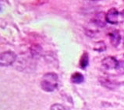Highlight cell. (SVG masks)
<instances>
[{"instance_id":"cell-12","label":"cell","mask_w":124,"mask_h":110,"mask_svg":"<svg viewBox=\"0 0 124 110\" xmlns=\"http://www.w3.org/2000/svg\"><path fill=\"white\" fill-rule=\"evenodd\" d=\"M116 70H117V71L119 73H123L124 72V61H119V64L117 67H116Z\"/></svg>"},{"instance_id":"cell-4","label":"cell","mask_w":124,"mask_h":110,"mask_svg":"<svg viewBox=\"0 0 124 110\" xmlns=\"http://www.w3.org/2000/svg\"><path fill=\"white\" fill-rule=\"evenodd\" d=\"M119 13L116 8H112L106 13V21L111 24H116L118 23Z\"/></svg>"},{"instance_id":"cell-8","label":"cell","mask_w":124,"mask_h":110,"mask_svg":"<svg viewBox=\"0 0 124 110\" xmlns=\"http://www.w3.org/2000/svg\"><path fill=\"white\" fill-rule=\"evenodd\" d=\"M71 81H73V83L75 84H80L84 81V76L82 74L76 72L73 74V75L71 77Z\"/></svg>"},{"instance_id":"cell-15","label":"cell","mask_w":124,"mask_h":110,"mask_svg":"<svg viewBox=\"0 0 124 110\" xmlns=\"http://www.w3.org/2000/svg\"><path fill=\"white\" fill-rule=\"evenodd\" d=\"M92 1H97V0H92Z\"/></svg>"},{"instance_id":"cell-7","label":"cell","mask_w":124,"mask_h":110,"mask_svg":"<svg viewBox=\"0 0 124 110\" xmlns=\"http://www.w3.org/2000/svg\"><path fill=\"white\" fill-rule=\"evenodd\" d=\"M100 82L101 83V84L103 85L104 87L108 88V89H111V90H114L117 87V83L115 82L108 78H100Z\"/></svg>"},{"instance_id":"cell-11","label":"cell","mask_w":124,"mask_h":110,"mask_svg":"<svg viewBox=\"0 0 124 110\" xmlns=\"http://www.w3.org/2000/svg\"><path fill=\"white\" fill-rule=\"evenodd\" d=\"M51 110H66V109L62 105H60V104H53L51 108H50Z\"/></svg>"},{"instance_id":"cell-5","label":"cell","mask_w":124,"mask_h":110,"mask_svg":"<svg viewBox=\"0 0 124 110\" xmlns=\"http://www.w3.org/2000/svg\"><path fill=\"white\" fill-rule=\"evenodd\" d=\"M119 64V61L116 59L114 57H107V58H105L101 61V65L105 68L106 69H113V68H116Z\"/></svg>"},{"instance_id":"cell-9","label":"cell","mask_w":124,"mask_h":110,"mask_svg":"<svg viewBox=\"0 0 124 110\" xmlns=\"http://www.w3.org/2000/svg\"><path fill=\"white\" fill-rule=\"evenodd\" d=\"M88 63H89V57H88V54L86 52L82 55L80 58V65L81 68H86V67L88 65Z\"/></svg>"},{"instance_id":"cell-6","label":"cell","mask_w":124,"mask_h":110,"mask_svg":"<svg viewBox=\"0 0 124 110\" xmlns=\"http://www.w3.org/2000/svg\"><path fill=\"white\" fill-rule=\"evenodd\" d=\"M109 38H110V42L111 44L113 47H118L119 43H120V40H121V36L119 34V32L118 30H113L110 33H109Z\"/></svg>"},{"instance_id":"cell-2","label":"cell","mask_w":124,"mask_h":110,"mask_svg":"<svg viewBox=\"0 0 124 110\" xmlns=\"http://www.w3.org/2000/svg\"><path fill=\"white\" fill-rule=\"evenodd\" d=\"M16 55L13 51H5L0 54V66H9L16 61Z\"/></svg>"},{"instance_id":"cell-10","label":"cell","mask_w":124,"mask_h":110,"mask_svg":"<svg viewBox=\"0 0 124 110\" xmlns=\"http://www.w3.org/2000/svg\"><path fill=\"white\" fill-rule=\"evenodd\" d=\"M105 49H106V46L103 41L98 42V43H96V44H95L94 47V50H95V51H99V52L104 51Z\"/></svg>"},{"instance_id":"cell-14","label":"cell","mask_w":124,"mask_h":110,"mask_svg":"<svg viewBox=\"0 0 124 110\" xmlns=\"http://www.w3.org/2000/svg\"><path fill=\"white\" fill-rule=\"evenodd\" d=\"M123 61H124V54H123Z\"/></svg>"},{"instance_id":"cell-1","label":"cell","mask_w":124,"mask_h":110,"mask_svg":"<svg viewBox=\"0 0 124 110\" xmlns=\"http://www.w3.org/2000/svg\"><path fill=\"white\" fill-rule=\"evenodd\" d=\"M58 86V76L57 74L49 72L45 74L41 81V87L45 91H53Z\"/></svg>"},{"instance_id":"cell-3","label":"cell","mask_w":124,"mask_h":110,"mask_svg":"<svg viewBox=\"0 0 124 110\" xmlns=\"http://www.w3.org/2000/svg\"><path fill=\"white\" fill-rule=\"evenodd\" d=\"M91 22L98 27H104L105 26L106 23V14L103 12H99L96 13L92 19Z\"/></svg>"},{"instance_id":"cell-13","label":"cell","mask_w":124,"mask_h":110,"mask_svg":"<svg viewBox=\"0 0 124 110\" xmlns=\"http://www.w3.org/2000/svg\"><path fill=\"white\" fill-rule=\"evenodd\" d=\"M121 15L123 16V17H124V9H123V11L121 13Z\"/></svg>"}]
</instances>
